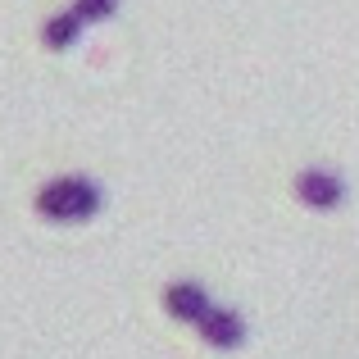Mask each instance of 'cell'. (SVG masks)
Masks as SVG:
<instances>
[{"label":"cell","mask_w":359,"mask_h":359,"mask_svg":"<svg viewBox=\"0 0 359 359\" xmlns=\"http://www.w3.org/2000/svg\"><path fill=\"white\" fill-rule=\"evenodd\" d=\"M69 9L82 18V23H105V18L118 14V0H73Z\"/></svg>","instance_id":"cell-6"},{"label":"cell","mask_w":359,"mask_h":359,"mask_svg":"<svg viewBox=\"0 0 359 359\" xmlns=\"http://www.w3.org/2000/svg\"><path fill=\"white\" fill-rule=\"evenodd\" d=\"M214 300H210V291L201 287V282H191V278H182V282H168L164 287V309L177 318V323H201V314L210 309Z\"/></svg>","instance_id":"cell-4"},{"label":"cell","mask_w":359,"mask_h":359,"mask_svg":"<svg viewBox=\"0 0 359 359\" xmlns=\"http://www.w3.org/2000/svg\"><path fill=\"white\" fill-rule=\"evenodd\" d=\"M100 187L91 182V177H78V173H69V177H50V182L36 191V201H32V210L41 214L46 223H87V219H96L100 214Z\"/></svg>","instance_id":"cell-1"},{"label":"cell","mask_w":359,"mask_h":359,"mask_svg":"<svg viewBox=\"0 0 359 359\" xmlns=\"http://www.w3.org/2000/svg\"><path fill=\"white\" fill-rule=\"evenodd\" d=\"M82 18L73 14V9H60V14H50L41 23V46L46 50H73V46L82 41Z\"/></svg>","instance_id":"cell-5"},{"label":"cell","mask_w":359,"mask_h":359,"mask_svg":"<svg viewBox=\"0 0 359 359\" xmlns=\"http://www.w3.org/2000/svg\"><path fill=\"white\" fill-rule=\"evenodd\" d=\"M196 332H201L205 346H214V351H237L245 341V323L237 309H223V305H210L201 314V323H196Z\"/></svg>","instance_id":"cell-3"},{"label":"cell","mask_w":359,"mask_h":359,"mask_svg":"<svg viewBox=\"0 0 359 359\" xmlns=\"http://www.w3.org/2000/svg\"><path fill=\"white\" fill-rule=\"evenodd\" d=\"M291 191H296V201L305 205V210H337V205L346 201V182L332 168H300Z\"/></svg>","instance_id":"cell-2"}]
</instances>
